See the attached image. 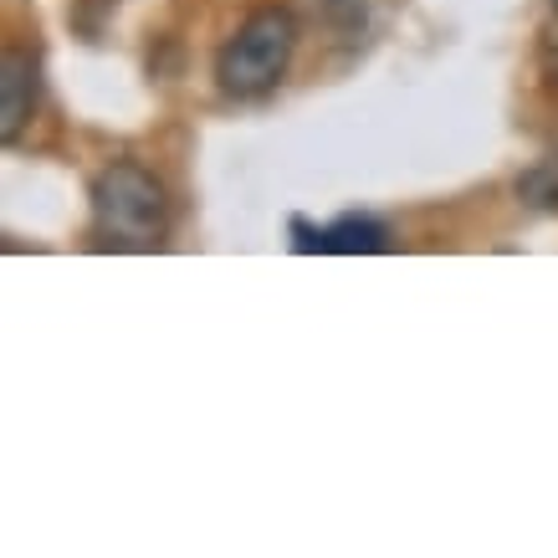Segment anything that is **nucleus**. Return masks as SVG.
Returning <instances> with one entry per match:
<instances>
[{
    "instance_id": "1",
    "label": "nucleus",
    "mask_w": 558,
    "mask_h": 558,
    "mask_svg": "<svg viewBox=\"0 0 558 558\" xmlns=\"http://www.w3.org/2000/svg\"><path fill=\"white\" fill-rule=\"evenodd\" d=\"M93 236L113 252H154L170 236V190L144 165H108L93 180Z\"/></svg>"
},
{
    "instance_id": "2",
    "label": "nucleus",
    "mask_w": 558,
    "mask_h": 558,
    "mask_svg": "<svg viewBox=\"0 0 558 558\" xmlns=\"http://www.w3.org/2000/svg\"><path fill=\"white\" fill-rule=\"evenodd\" d=\"M292 51H298V21L282 5H262L241 21L236 32L216 51V87L226 98L252 102L267 98L271 87L288 77Z\"/></svg>"
},
{
    "instance_id": "3",
    "label": "nucleus",
    "mask_w": 558,
    "mask_h": 558,
    "mask_svg": "<svg viewBox=\"0 0 558 558\" xmlns=\"http://www.w3.org/2000/svg\"><path fill=\"white\" fill-rule=\"evenodd\" d=\"M36 102H41V68L26 47H5L0 57V138L16 144L36 119Z\"/></svg>"
},
{
    "instance_id": "4",
    "label": "nucleus",
    "mask_w": 558,
    "mask_h": 558,
    "mask_svg": "<svg viewBox=\"0 0 558 558\" xmlns=\"http://www.w3.org/2000/svg\"><path fill=\"white\" fill-rule=\"evenodd\" d=\"M292 246L323 256H369V252H389V231L374 216H339L333 226L292 220Z\"/></svg>"
},
{
    "instance_id": "5",
    "label": "nucleus",
    "mask_w": 558,
    "mask_h": 558,
    "mask_svg": "<svg viewBox=\"0 0 558 558\" xmlns=\"http://www.w3.org/2000/svg\"><path fill=\"white\" fill-rule=\"evenodd\" d=\"M518 195H523L527 205L558 210V170H554V165H538L533 174H523V180H518Z\"/></svg>"
},
{
    "instance_id": "6",
    "label": "nucleus",
    "mask_w": 558,
    "mask_h": 558,
    "mask_svg": "<svg viewBox=\"0 0 558 558\" xmlns=\"http://www.w3.org/2000/svg\"><path fill=\"white\" fill-rule=\"evenodd\" d=\"M543 72H548V83L558 87V32L543 41Z\"/></svg>"
},
{
    "instance_id": "7",
    "label": "nucleus",
    "mask_w": 558,
    "mask_h": 558,
    "mask_svg": "<svg viewBox=\"0 0 558 558\" xmlns=\"http://www.w3.org/2000/svg\"><path fill=\"white\" fill-rule=\"evenodd\" d=\"M554 11H558V0H554Z\"/></svg>"
}]
</instances>
